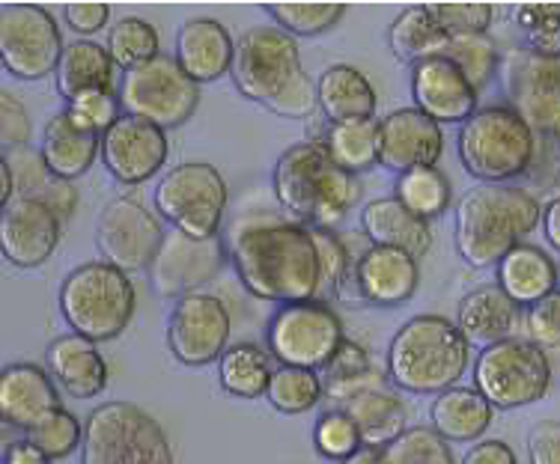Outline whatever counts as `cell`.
Wrapping results in <instances>:
<instances>
[{
	"label": "cell",
	"instance_id": "obj_1",
	"mask_svg": "<svg viewBox=\"0 0 560 464\" xmlns=\"http://www.w3.org/2000/svg\"><path fill=\"white\" fill-rule=\"evenodd\" d=\"M242 286L262 301H313L323 289L319 253L313 229L278 215H250L236 221L226 238Z\"/></svg>",
	"mask_w": 560,
	"mask_h": 464
},
{
	"label": "cell",
	"instance_id": "obj_2",
	"mask_svg": "<svg viewBox=\"0 0 560 464\" xmlns=\"http://www.w3.org/2000/svg\"><path fill=\"white\" fill-rule=\"evenodd\" d=\"M233 84L242 96L275 117L304 119L319 108L316 84L299 55V43L275 24L250 27L236 43Z\"/></svg>",
	"mask_w": 560,
	"mask_h": 464
},
{
	"label": "cell",
	"instance_id": "obj_3",
	"mask_svg": "<svg viewBox=\"0 0 560 464\" xmlns=\"http://www.w3.org/2000/svg\"><path fill=\"white\" fill-rule=\"evenodd\" d=\"M275 197L299 224L335 233L364 197V185L331 162L323 141L295 143L271 174Z\"/></svg>",
	"mask_w": 560,
	"mask_h": 464
},
{
	"label": "cell",
	"instance_id": "obj_4",
	"mask_svg": "<svg viewBox=\"0 0 560 464\" xmlns=\"http://www.w3.org/2000/svg\"><path fill=\"white\" fill-rule=\"evenodd\" d=\"M542 221L537 197L516 185H477L456 203V250L471 269H495Z\"/></svg>",
	"mask_w": 560,
	"mask_h": 464
},
{
	"label": "cell",
	"instance_id": "obj_5",
	"mask_svg": "<svg viewBox=\"0 0 560 464\" xmlns=\"http://www.w3.org/2000/svg\"><path fill=\"white\" fill-rule=\"evenodd\" d=\"M471 364V346L447 316H415L388 346L390 384L406 393H432L459 384Z\"/></svg>",
	"mask_w": 560,
	"mask_h": 464
},
{
	"label": "cell",
	"instance_id": "obj_6",
	"mask_svg": "<svg viewBox=\"0 0 560 464\" xmlns=\"http://www.w3.org/2000/svg\"><path fill=\"white\" fill-rule=\"evenodd\" d=\"M456 152L465 174L480 185H510L525 176L537 152V131L518 117L510 105L477 108L468 122H463Z\"/></svg>",
	"mask_w": 560,
	"mask_h": 464
},
{
	"label": "cell",
	"instance_id": "obj_7",
	"mask_svg": "<svg viewBox=\"0 0 560 464\" xmlns=\"http://www.w3.org/2000/svg\"><path fill=\"white\" fill-rule=\"evenodd\" d=\"M138 310V292L126 271L108 262H84L60 283V313L69 334L90 343H110L129 328Z\"/></svg>",
	"mask_w": 560,
	"mask_h": 464
},
{
	"label": "cell",
	"instance_id": "obj_8",
	"mask_svg": "<svg viewBox=\"0 0 560 464\" xmlns=\"http://www.w3.org/2000/svg\"><path fill=\"white\" fill-rule=\"evenodd\" d=\"M81 464H173L162 423L131 402H105L90 411Z\"/></svg>",
	"mask_w": 560,
	"mask_h": 464
},
{
	"label": "cell",
	"instance_id": "obj_9",
	"mask_svg": "<svg viewBox=\"0 0 560 464\" xmlns=\"http://www.w3.org/2000/svg\"><path fill=\"white\" fill-rule=\"evenodd\" d=\"M117 98L122 114L171 131L195 117L200 105V84L185 75L176 57L159 55L150 63L122 72Z\"/></svg>",
	"mask_w": 560,
	"mask_h": 464
},
{
	"label": "cell",
	"instance_id": "obj_10",
	"mask_svg": "<svg viewBox=\"0 0 560 464\" xmlns=\"http://www.w3.org/2000/svg\"><path fill=\"white\" fill-rule=\"evenodd\" d=\"M475 388L492 402L495 411L534 405L551 390V369L546 352L530 340H501L480 348L475 360Z\"/></svg>",
	"mask_w": 560,
	"mask_h": 464
},
{
	"label": "cell",
	"instance_id": "obj_11",
	"mask_svg": "<svg viewBox=\"0 0 560 464\" xmlns=\"http://www.w3.org/2000/svg\"><path fill=\"white\" fill-rule=\"evenodd\" d=\"M226 182L218 167L203 162L176 164L155 185L159 217L185 236L212 238L221 229L226 212Z\"/></svg>",
	"mask_w": 560,
	"mask_h": 464
},
{
	"label": "cell",
	"instance_id": "obj_12",
	"mask_svg": "<svg viewBox=\"0 0 560 464\" xmlns=\"http://www.w3.org/2000/svg\"><path fill=\"white\" fill-rule=\"evenodd\" d=\"M343 322L328 301L283 304L266 328V343L280 367L319 372L343 346Z\"/></svg>",
	"mask_w": 560,
	"mask_h": 464
},
{
	"label": "cell",
	"instance_id": "obj_13",
	"mask_svg": "<svg viewBox=\"0 0 560 464\" xmlns=\"http://www.w3.org/2000/svg\"><path fill=\"white\" fill-rule=\"evenodd\" d=\"M63 36L55 15L36 3L0 7V66L19 81L55 75L63 57Z\"/></svg>",
	"mask_w": 560,
	"mask_h": 464
},
{
	"label": "cell",
	"instance_id": "obj_14",
	"mask_svg": "<svg viewBox=\"0 0 560 464\" xmlns=\"http://www.w3.org/2000/svg\"><path fill=\"white\" fill-rule=\"evenodd\" d=\"M498 78L506 105L537 134H551L560 119V55L516 48L501 57Z\"/></svg>",
	"mask_w": 560,
	"mask_h": 464
},
{
	"label": "cell",
	"instance_id": "obj_15",
	"mask_svg": "<svg viewBox=\"0 0 560 464\" xmlns=\"http://www.w3.org/2000/svg\"><path fill=\"white\" fill-rule=\"evenodd\" d=\"M230 307L212 292H191L173 307L167 322V348L185 367H209L230 348Z\"/></svg>",
	"mask_w": 560,
	"mask_h": 464
},
{
	"label": "cell",
	"instance_id": "obj_16",
	"mask_svg": "<svg viewBox=\"0 0 560 464\" xmlns=\"http://www.w3.org/2000/svg\"><path fill=\"white\" fill-rule=\"evenodd\" d=\"M162 217H155L147 205L135 197L110 200L96 224V248L102 262L119 271H147L162 248Z\"/></svg>",
	"mask_w": 560,
	"mask_h": 464
},
{
	"label": "cell",
	"instance_id": "obj_17",
	"mask_svg": "<svg viewBox=\"0 0 560 464\" xmlns=\"http://www.w3.org/2000/svg\"><path fill=\"white\" fill-rule=\"evenodd\" d=\"M226 245L221 236L195 238L179 229H167L155 260L147 269L152 292L159 298H185L209 281H215L226 262Z\"/></svg>",
	"mask_w": 560,
	"mask_h": 464
},
{
	"label": "cell",
	"instance_id": "obj_18",
	"mask_svg": "<svg viewBox=\"0 0 560 464\" xmlns=\"http://www.w3.org/2000/svg\"><path fill=\"white\" fill-rule=\"evenodd\" d=\"M167 131L152 126L147 119L122 117L102 134V162L108 167V174L122 185H140L162 174L167 162Z\"/></svg>",
	"mask_w": 560,
	"mask_h": 464
},
{
	"label": "cell",
	"instance_id": "obj_19",
	"mask_svg": "<svg viewBox=\"0 0 560 464\" xmlns=\"http://www.w3.org/2000/svg\"><path fill=\"white\" fill-rule=\"evenodd\" d=\"M63 221L33 197H15L0 212V253L15 269H39L60 245Z\"/></svg>",
	"mask_w": 560,
	"mask_h": 464
},
{
	"label": "cell",
	"instance_id": "obj_20",
	"mask_svg": "<svg viewBox=\"0 0 560 464\" xmlns=\"http://www.w3.org/2000/svg\"><path fill=\"white\" fill-rule=\"evenodd\" d=\"M444 152L442 126L418 108H399L378 119V164L390 174L439 167Z\"/></svg>",
	"mask_w": 560,
	"mask_h": 464
},
{
	"label": "cell",
	"instance_id": "obj_21",
	"mask_svg": "<svg viewBox=\"0 0 560 464\" xmlns=\"http://www.w3.org/2000/svg\"><path fill=\"white\" fill-rule=\"evenodd\" d=\"M411 98L420 114L439 126H463L477 114L480 93L447 57H432L411 66Z\"/></svg>",
	"mask_w": 560,
	"mask_h": 464
},
{
	"label": "cell",
	"instance_id": "obj_22",
	"mask_svg": "<svg viewBox=\"0 0 560 464\" xmlns=\"http://www.w3.org/2000/svg\"><path fill=\"white\" fill-rule=\"evenodd\" d=\"M57 408H63L60 388L48 369L31 360L0 369V420L15 426L19 432H31Z\"/></svg>",
	"mask_w": 560,
	"mask_h": 464
},
{
	"label": "cell",
	"instance_id": "obj_23",
	"mask_svg": "<svg viewBox=\"0 0 560 464\" xmlns=\"http://www.w3.org/2000/svg\"><path fill=\"white\" fill-rule=\"evenodd\" d=\"M355 281L361 301L376 307H399L415 298L420 283L418 260L406 250L370 245L355 262Z\"/></svg>",
	"mask_w": 560,
	"mask_h": 464
},
{
	"label": "cell",
	"instance_id": "obj_24",
	"mask_svg": "<svg viewBox=\"0 0 560 464\" xmlns=\"http://www.w3.org/2000/svg\"><path fill=\"white\" fill-rule=\"evenodd\" d=\"M236 43L215 19H191L176 33V63L195 84H212L233 69Z\"/></svg>",
	"mask_w": 560,
	"mask_h": 464
},
{
	"label": "cell",
	"instance_id": "obj_25",
	"mask_svg": "<svg viewBox=\"0 0 560 464\" xmlns=\"http://www.w3.org/2000/svg\"><path fill=\"white\" fill-rule=\"evenodd\" d=\"M48 376L72 400H93L108 388V364L98 352L96 343H90L78 334L57 336L45 352Z\"/></svg>",
	"mask_w": 560,
	"mask_h": 464
},
{
	"label": "cell",
	"instance_id": "obj_26",
	"mask_svg": "<svg viewBox=\"0 0 560 464\" xmlns=\"http://www.w3.org/2000/svg\"><path fill=\"white\" fill-rule=\"evenodd\" d=\"M39 152H43L45 164H48V170H51L55 179L75 182L84 174H90V167L98 158V152H102V134L84 129L63 108L60 114L48 119Z\"/></svg>",
	"mask_w": 560,
	"mask_h": 464
},
{
	"label": "cell",
	"instance_id": "obj_27",
	"mask_svg": "<svg viewBox=\"0 0 560 464\" xmlns=\"http://www.w3.org/2000/svg\"><path fill=\"white\" fill-rule=\"evenodd\" d=\"M361 229L373 245L406 250L415 260L430 253L432 233L423 217L411 215L397 197H376L361 209Z\"/></svg>",
	"mask_w": 560,
	"mask_h": 464
},
{
	"label": "cell",
	"instance_id": "obj_28",
	"mask_svg": "<svg viewBox=\"0 0 560 464\" xmlns=\"http://www.w3.org/2000/svg\"><path fill=\"white\" fill-rule=\"evenodd\" d=\"M518 310L522 307L510 301L498 283H489V286H477L475 292L465 295L453 322L463 331L468 346L489 348L501 340H510L518 322Z\"/></svg>",
	"mask_w": 560,
	"mask_h": 464
},
{
	"label": "cell",
	"instance_id": "obj_29",
	"mask_svg": "<svg viewBox=\"0 0 560 464\" xmlns=\"http://www.w3.org/2000/svg\"><path fill=\"white\" fill-rule=\"evenodd\" d=\"M498 286L518 307H534L560 286L558 262L537 245H516L495 265Z\"/></svg>",
	"mask_w": 560,
	"mask_h": 464
},
{
	"label": "cell",
	"instance_id": "obj_30",
	"mask_svg": "<svg viewBox=\"0 0 560 464\" xmlns=\"http://www.w3.org/2000/svg\"><path fill=\"white\" fill-rule=\"evenodd\" d=\"M57 93L66 102H78L96 93H114L117 84V66L110 60L105 45L93 39H78L63 48V57L55 72Z\"/></svg>",
	"mask_w": 560,
	"mask_h": 464
},
{
	"label": "cell",
	"instance_id": "obj_31",
	"mask_svg": "<svg viewBox=\"0 0 560 464\" xmlns=\"http://www.w3.org/2000/svg\"><path fill=\"white\" fill-rule=\"evenodd\" d=\"M495 408L477 388H451L435 396L430 408L432 429L447 443L480 441L492 426Z\"/></svg>",
	"mask_w": 560,
	"mask_h": 464
},
{
	"label": "cell",
	"instance_id": "obj_32",
	"mask_svg": "<svg viewBox=\"0 0 560 464\" xmlns=\"http://www.w3.org/2000/svg\"><path fill=\"white\" fill-rule=\"evenodd\" d=\"M316 102L328 122L373 119L376 114V87L355 66H331L316 81Z\"/></svg>",
	"mask_w": 560,
	"mask_h": 464
},
{
	"label": "cell",
	"instance_id": "obj_33",
	"mask_svg": "<svg viewBox=\"0 0 560 464\" xmlns=\"http://www.w3.org/2000/svg\"><path fill=\"white\" fill-rule=\"evenodd\" d=\"M343 411L355 420L364 447H376V450H385L390 441H397L406 432V420H409L406 402L388 384L358 393L355 400L346 402Z\"/></svg>",
	"mask_w": 560,
	"mask_h": 464
},
{
	"label": "cell",
	"instance_id": "obj_34",
	"mask_svg": "<svg viewBox=\"0 0 560 464\" xmlns=\"http://www.w3.org/2000/svg\"><path fill=\"white\" fill-rule=\"evenodd\" d=\"M388 45L390 55L397 57L399 63H423V60H432V57H442L451 45V36L444 33V27L435 22L430 3L423 7H409L402 10L390 22L388 31Z\"/></svg>",
	"mask_w": 560,
	"mask_h": 464
},
{
	"label": "cell",
	"instance_id": "obj_35",
	"mask_svg": "<svg viewBox=\"0 0 560 464\" xmlns=\"http://www.w3.org/2000/svg\"><path fill=\"white\" fill-rule=\"evenodd\" d=\"M275 357L269 348L257 343H233L218 360V381L230 396L236 400H259L266 396V390L275 376Z\"/></svg>",
	"mask_w": 560,
	"mask_h": 464
},
{
	"label": "cell",
	"instance_id": "obj_36",
	"mask_svg": "<svg viewBox=\"0 0 560 464\" xmlns=\"http://www.w3.org/2000/svg\"><path fill=\"white\" fill-rule=\"evenodd\" d=\"M323 372L325 400L331 402V408H343L346 402L355 400L358 393L388 384V378L378 372L376 364L366 355V348L355 340H343V346L337 348V355L331 357V364Z\"/></svg>",
	"mask_w": 560,
	"mask_h": 464
},
{
	"label": "cell",
	"instance_id": "obj_37",
	"mask_svg": "<svg viewBox=\"0 0 560 464\" xmlns=\"http://www.w3.org/2000/svg\"><path fill=\"white\" fill-rule=\"evenodd\" d=\"M323 146L337 167L346 174H366L378 164V122L376 119H349L331 122L325 131Z\"/></svg>",
	"mask_w": 560,
	"mask_h": 464
},
{
	"label": "cell",
	"instance_id": "obj_38",
	"mask_svg": "<svg viewBox=\"0 0 560 464\" xmlns=\"http://www.w3.org/2000/svg\"><path fill=\"white\" fill-rule=\"evenodd\" d=\"M394 197L409 209L411 215L432 221V217H442L451 209L453 188L447 174H442L439 167H418V170L397 176Z\"/></svg>",
	"mask_w": 560,
	"mask_h": 464
},
{
	"label": "cell",
	"instance_id": "obj_39",
	"mask_svg": "<svg viewBox=\"0 0 560 464\" xmlns=\"http://www.w3.org/2000/svg\"><path fill=\"white\" fill-rule=\"evenodd\" d=\"M266 400L280 414H307L325 400V381L319 372L299 367H278L266 390Z\"/></svg>",
	"mask_w": 560,
	"mask_h": 464
},
{
	"label": "cell",
	"instance_id": "obj_40",
	"mask_svg": "<svg viewBox=\"0 0 560 464\" xmlns=\"http://www.w3.org/2000/svg\"><path fill=\"white\" fill-rule=\"evenodd\" d=\"M105 48H108L114 66L129 72V69H138L162 55V39L150 22H143L138 15H126V19L114 22Z\"/></svg>",
	"mask_w": 560,
	"mask_h": 464
},
{
	"label": "cell",
	"instance_id": "obj_41",
	"mask_svg": "<svg viewBox=\"0 0 560 464\" xmlns=\"http://www.w3.org/2000/svg\"><path fill=\"white\" fill-rule=\"evenodd\" d=\"M316 253H319V274H323V289H331L340 301H361L355 281V262L343 245V238L331 229H313Z\"/></svg>",
	"mask_w": 560,
	"mask_h": 464
},
{
	"label": "cell",
	"instance_id": "obj_42",
	"mask_svg": "<svg viewBox=\"0 0 560 464\" xmlns=\"http://www.w3.org/2000/svg\"><path fill=\"white\" fill-rule=\"evenodd\" d=\"M266 12L283 33L295 36H319V33L335 31L343 22L346 3H266Z\"/></svg>",
	"mask_w": 560,
	"mask_h": 464
},
{
	"label": "cell",
	"instance_id": "obj_43",
	"mask_svg": "<svg viewBox=\"0 0 560 464\" xmlns=\"http://www.w3.org/2000/svg\"><path fill=\"white\" fill-rule=\"evenodd\" d=\"M24 441H31L48 462H60L81 450L84 441V426L72 411L57 408L51 417H45L31 432H24Z\"/></svg>",
	"mask_w": 560,
	"mask_h": 464
},
{
	"label": "cell",
	"instance_id": "obj_44",
	"mask_svg": "<svg viewBox=\"0 0 560 464\" xmlns=\"http://www.w3.org/2000/svg\"><path fill=\"white\" fill-rule=\"evenodd\" d=\"M385 459L390 464H456L451 443L432 426H415L399 435L397 441L385 447Z\"/></svg>",
	"mask_w": 560,
	"mask_h": 464
},
{
	"label": "cell",
	"instance_id": "obj_45",
	"mask_svg": "<svg viewBox=\"0 0 560 464\" xmlns=\"http://www.w3.org/2000/svg\"><path fill=\"white\" fill-rule=\"evenodd\" d=\"M444 57L463 69V75L475 84L477 93H480V90L498 75V69H501V55H498L495 43L489 39V33H486V36H459V39H451Z\"/></svg>",
	"mask_w": 560,
	"mask_h": 464
},
{
	"label": "cell",
	"instance_id": "obj_46",
	"mask_svg": "<svg viewBox=\"0 0 560 464\" xmlns=\"http://www.w3.org/2000/svg\"><path fill=\"white\" fill-rule=\"evenodd\" d=\"M313 447L323 459L340 464L343 459L358 453L364 441H361L355 420L343 408H328L325 414H319V420L313 426Z\"/></svg>",
	"mask_w": 560,
	"mask_h": 464
},
{
	"label": "cell",
	"instance_id": "obj_47",
	"mask_svg": "<svg viewBox=\"0 0 560 464\" xmlns=\"http://www.w3.org/2000/svg\"><path fill=\"white\" fill-rule=\"evenodd\" d=\"M516 24L530 51L560 55V3H525L516 10Z\"/></svg>",
	"mask_w": 560,
	"mask_h": 464
},
{
	"label": "cell",
	"instance_id": "obj_48",
	"mask_svg": "<svg viewBox=\"0 0 560 464\" xmlns=\"http://www.w3.org/2000/svg\"><path fill=\"white\" fill-rule=\"evenodd\" d=\"M430 10L451 39L486 36L495 22V7L489 3H430Z\"/></svg>",
	"mask_w": 560,
	"mask_h": 464
},
{
	"label": "cell",
	"instance_id": "obj_49",
	"mask_svg": "<svg viewBox=\"0 0 560 464\" xmlns=\"http://www.w3.org/2000/svg\"><path fill=\"white\" fill-rule=\"evenodd\" d=\"M10 164L12 185H15V197H33V200H43L48 194V188L55 185V176L45 164L43 152L33 150V146H22V150H12L10 155H3Z\"/></svg>",
	"mask_w": 560,
	"mask_h": 464
},
{
	"label": "cell",
	"instance_id": "obj_50",
	"mask_svg": "<svg viewBox=\"0 0 560 464\" xmlns=\"http://www.w3.org/2000/svg\"><path fill=\"white\" fill-rule=\"evenodd\" d=\"M66 110L72 114L75 122H81L84 129L96 131V134H105L122 117L117 93H96V96L78 98V102H69Z\"/></svg>",
	"mask_w": 560,
	"mask_h": 464
},
{
	"label": "cell",
	"instance_id": "obj_51",
	"mask_svg": "<svg viewBox=\"0 0 560 464\" xmlns=\"http://www.w3.org/2000/svg\"><path fill=\"white\" fill-rule=\"evenodd\" d=\"M525 328H528V340L539 348L560 346V286L542 301L528 307L525 316Z\"/></svg>",
	"mask_w": 560,
	"mask_h": 464
},
{
	"label": "cell",
	"instance_id": "obj_52",
	"mask_svg": "<svg viewBox=\"0 0 560 464\" xmlns=\"http://www.w3.org/2000/svg\"><path fill=\"white\" fill-rule=\"evenodd\" d=\"M31 141V114L22 98L0 90V155L22 150Z\"/></svg>",
	"mask_w": 560,
	"mask_h": 464
},
{
	"label": "cell",
	"instance_id": "obj_53",
	"mask_svg": "<svg viewBox=\"0 0 560 464\" xmlns=\"http://www.w3.org/2000/svg\"><path fill=\"white\" fill-rule=\"evenodd\" d=\"M528 464H560V420H539L530 429Z\"/></svg>",
	"mask_w": 560,
	"mask_h": 464
},
{
	"label": "cell",
	"instance_id": "obj_54",
	"mask_svg": "<svg viewBox=\"0 0 560 464\" xmlns=\"http://www.w3.org/2000/svg\"><path fill=\"white\" fill-rule=\"evenodd\" d=\"M63 19L69 31H75L78 36H93L108 27L110 7L108 3H69L63 10Z\"/></svg>",
	"mask_w": 560,
	"mask_h": 464
},
{
	"label": "cell",
	"instance_id": "obj_55",
	"mask_svg": "<svg viewBox=\"0 0 560 464\" xmlns=\"http://www.w3.org/2000/svg\"><path fill=\"white\" fill-rule=\"evenodd\" d=\"M463 464H518L513 447L504 441H477L463 455Z\"/></svg>",
	"mask_w": 560,
	"mask_h": 464
},
{
	"label": "cell",
	"instance_id": "obj_56",
	"mask_svg": "<svg viewBox=\"0 0 560 464\" xmlns=\"http://www.w3.org/2000/svg\"><path fill=\"white\" fill-rule=\"evenodd\" d=\"M43 203L55 212L60 221H69V215L75 212V203H78V194L72 182H63V179H55V185L48 188V194L43 197Z\"/></svg>",
	"mask_w": 560,
	"mask_h": 464
},
{
	"label": "cell",
	"instance_id": "obj_57",
	"mask_svg": "<svg viewBox=\"0 0 560 464\" xmlns=\"http://www.w3.org/2000/svg\"><path fill=\"white\" fill-rule=\"evenodd\" d=\"M3 464H51L48 459H45L36 447H33L31 441H19L12 443L10 450H7V455L0 459Z\"/></svg>",
	"mask_w": 560,
	"mask_h": 464
},
{
	"label": "cell",
	"instance_id": "obj_58",
	"mask_svg": "<svg viewBox=\"0 0 560 464\" xmlns=\"http://www.w3.org/2000/svg\"><path fill=\"white\" fill-rule=\"evenodd\" d=\"M542 233L551 248L560 250V197H555L546 209H542Z\"/></svg>",
	"mask_w": 560,
	"mask_h": 464
},
{
	"label": "cell",
	"instance_id": "obj_59",
	"mask_svg": "<svg viewBox=\"0 0 560 464\" xmlns=\"http://www.w3.org/2000/svg\"><path fill=\"white\" fill-rule=\"evenodd\" d=\"M12 200H15V185H12L10 164H7V158L0 155V212L10 205Z\"/></svg>",
	"mask_w": 560,
	"mask_h": 464
},
{
	"label": "cell",
	"instance_id": "obj_60",
	"mask_svg": "<svg viewBox=\"0 0 560 464\" xmlns=\"http://www.w3.org/2000/svg\"><path fill=\"white\" fill-rule=\"evenodd\" d=\"M340 464H390V462L385 459V450H376V447H361L358 453H352Z\"/></svg>",
	"mask_w": 560,
	"mask_h": 464
},
{
	"label": "cell",
	"instance_id": "obj_61",
	"mask_svg": "<svg viewBox=\"0 0 560 464\" xmlns=\"http://www.w3.org/2000/svg\"><path fill=\"white\" fill-rule=\"evenodd\" d=\"M19 441H24V432H19L15 426L0 420V459L7 455V450H10L12 443H19Z\"/></svg>",
	"mask_w": 560,
	"mask_h": 464
},
{
	"label": "cell",
	"instance_id": "obj_62",
	"mask_svg": "<svg viewBox=\"0 0 560 464\" xmlns=\"http://www.w3.org/2000/svg\"><path fill=\"white\" fill-rule=\"evenodd\" d=\"M542 352H546V360H549L551 381H560V346L542 348Z\"/></svg>",
	"mask_w": 560,
	"mask_h": 464
},
{
	"label": "cell",
	"instance_id": "obj_63",
	"mask_svg": "<svg viewBox=\"0 0 560 464\" xmlns=\"http://www.w3.org/2000/svg\"><path fill=\"white\" fill-rule=\"evenodd\" d=\"M551 138H555V143H558V146H560V119H558V122H555V129H551Z\"/></svg>",
	"mask_w": 560,
	"mask_h": 464
},
{
	"label": "cell",
	"instance_id": "obj_64",
	"mask_svg": "<svg viewBox=\"0 0 560 464\" xmlns=\"http://www.w3.org/2000/svg\"><path fill=\"white\" fill-rule=\"evenodd\" d=\"M558 274H560V265H558Z\"/></svg>",
	"mask_w": 560,
	"mask_h": 464
}]
</instances>
